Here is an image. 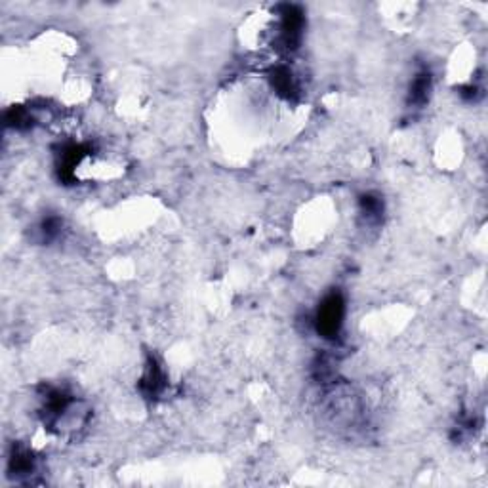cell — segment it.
<instances>
[{
	"label": "cell",
	"instance_id": "6da1fadb",
	"mask_svg": "<svg viewBox=\"0 0 488 488\" xmlns=\"http://www.w3.org/2000/svg\"><path fill=\"white\" fill-rule=\"evenodd\" d=\"M345 304L342 294L332 292L320 301L317 315H315V328L326 339L338 338L342 325H344Z\"/></svg>",
	"mask_w": 488,
	"mask_h": 488
},
{
	"label": "cell",
	"instance_id": "7a4b0ae2",
	"mask_svg": "<svg viewBox=\"0 0 488 488\" xmlns=\"http://www.w3.org/2000/svg\"><path fill=\"white\" fill-rule=\"evenodd\" d=\"M139 387H142V393L145 397H158L161 393L166 387V376H164L163 368L156 363L155 358H149V363L145 366L144 376H142V382H139Z\"/></svg>",
	"mask_w": 488,
	"mask_h": 488
},
{
	"label": "cell",
	"instance_id": "3957f363",
	"mask_svg": "<svg viewBox=\"0 0 488 488\" xmlns=\"http://www.w3.org/2000/svg\"><path fill=\"white\" fill-rule=\"evenodd\" d=\"M271 82H273L275 90L279 92L284 98H294L298 94V82L294 78V73L288 67H277L271 73Z\"/></svg>",
	"mask_w": 488,
	"mask_h": 488
},
{
	"label": "cell",
	"instance_id": "277c9868",
	"mask_svg": "<svg viewBox=\"0 0 488 488\" xmlns=\"http://www.w3.org/2000/svg\"><path fill=\"white\" fill-rule=\"evenodd\" d=\"M431 92V75L430 71H420L414 77L411 85V94H408V99H411V105L414 107H422L427 98H430Z\"/></svg>",
	"mask_w": 488,
	"mask_h": 488
},
{
	"label": "cell",
	"instance_id": "5b68a950",
	"mask_svg": "<svg viewBox=\"0 0 488 488\" xmlns=\"http://www.w3.org/2000/svg\"><path fill=\"white\" fill-rule=\"evenodd\" d=\"M10 471L18 477L31 475L35 471V458L33 454L25 449L13 450L12 458H10Z\"/></svg>",
	"mask_w": 488,
	"mask_h": 488
},
{
	"label": "cell",
	"instance_id": "8992f818",
	"mask_svg": "<svg viewBox=\"0 0 488 488\" xmlns=\"http://www.w3.org/2000/svg\"><path fill=\"white\" fill-rule=\"evenodd\" d=\"M361 212L368 222H380L384 214V202L380 201V196L363 195L361 196Z\"/></svg>",
	"mask_w": 488,
	"mask_h": 488
}]
</instances>
